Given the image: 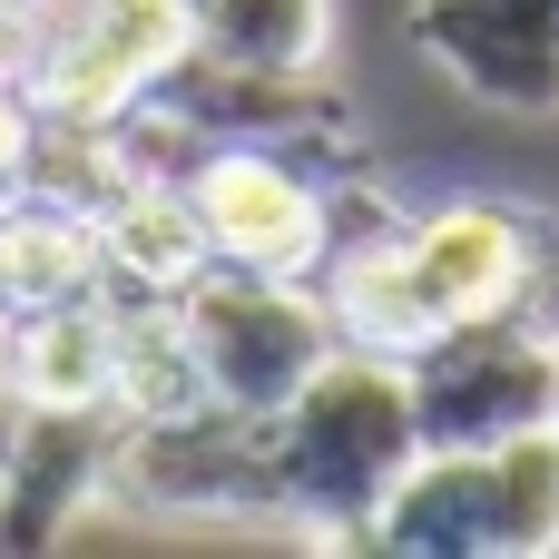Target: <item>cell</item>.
<instances>
[{"mask_svg": "<svg viewBox=\"0 0 559 559\" xmlns=\"http://www.w3.org/2000/svg\"><path fill=\"white\" fill-rule=\"evenodd\" d=\"M550 285L559 236L511 197H452V206L393 216L383 236H364L324 265L334 334L373 344V354H413L481 314H550Z\"/></svg>", "mask_w": 559, "mask_h": 559, "instance_id": "1", "label": "cell"}, {"mask_svg": "<svg viewBox=\"0 0 559 559\" xmlns=\"http://www.w3.org/2000/svg\"><path fill=\"white\" fill-rule=\"evenodd\" d=\"M265 423H275V521H305L314 540L364 550L383 491H393V481L413 472V452H423L403 354L334 344Z\"/></svg>", "mask_w": 559, "mask_h": 559, "instance_id": "2", "label": "cell"}, {"mask_svg": "<svg viewBox=\"0 0 559 559\" xmlns=\"http://www.w3.org/2000/svg\"><path fill=\"white\" fill-rule=\"evenodd\" d=\"M354 147H305V138H226L177 167V197L206 236V265L246 275H295L324 285L334 265V177H354Z\"/></svg>", "mask_w": 559, "mask_h": 559, "instance_id": "3", "label": "cell"}, {"mask_svg": "<svg viewBox=\"0 0 559 559\" xmlns=\"http://www.w3.org/2000/svg\"><path fill=\"white\" fill-rule=\"evenodd\" d=\"M197 49L187 0H29L20 88L49 128H108Z\"/></svg>", "mask_w": 559, "mask_h": 559, "instance_id": "4", "label": "cell"}, {"mask_svg": "<svg viewBox=\"0 0 559 559\" xmlns=\"http://www.w3.org/2000/svg\"><path fill=\"white\" fill-rule=\"evenodd\" d=\"M423 452H491L531 423H559V324L550 314H481L403 354Z\"/></svg>", "mask_w": 559, "mask_h": 559, "instance_id": "5", "label": "cell"}, {"mask_svg": "<svg viewBox=\"0 0 559 559\" xmlns=\"http://www.w3.org/2000/svg\"><path fill=\"white\" fill-rule=\"evenodd\" d=\"M177 324H187V344H197L206 393L236 403V413H275V403L344 344L324 285L246 275V265H197V275L177 285Z\"/></svg>", "mask_w": 559, "mask_h": 559, "instance_id": "6", "label": "cell"}, {"mask_svg": "<svg viewBox=\"0 0 559 559\" xmlns=\"http://www.w3.org/2000/svg\"><path fill=\"white\" fill-rule=\"evenodd\" d=\"M108 491L187 521H275V423L236 403H197L177 423H128Z\"/></svg>", "mask_w": 559, "mask_h": 559, "instance_id": "7", "label": "cell"}, {"mask_svg": "<svg viewBox=\"0 0 559 559\" xmlns=\"http://www.w3.org/2000/svg\"><path fill=\"white\" fill-rule=\"evenodd\" d=\"M118 442H128V413L118 403H79V413L0 403V540L10 550L69 540V521L108 491Z\"/></svg>", "mask_w": 559, "mask_h": 559, "instance_id": "8", "label": "cell"}, {"mask_svg": "<svg viewBox=\"0 0 559 559\" xmlns=\"http://www.w3.org/2000/svg\"><path fill=\"white\" fill-rule=\"evenodd\" d=\"M413 49L481 108H559V0H413Z\"/></svg>", "mask_w": 559, "mask_h": 559, "instance_id": "9", "label": "cell"}, {"mask_svg": "<svg viewBox=\"0 0 559 559\" xmlns=\"http://www.w3.org/2000/svg\"><path fill=\"white\" fill-rule=\"evenodd\" d=\"M364 550H393V559H501L491 452H413V472L383 491Z\"/></svg>", "mask_w": 559, "mask_h": 559, "instance_id": "10", "label": "cell"}, {"mask_svg": "<svg viewBox=\"0 0 559 559\" xmlns=\"http://www.w3.org/2000/svg\"><path fill=\"white\" fill-rule=\"evenodd\" d=\"M0 393H10V403H49V413L118 403V305H108V285H98V295H69V305L10 314Z\"/></svg>", "mask_w": 559, "mask_h": 559, "instance_id": "11", "label": "cell"}, {"mask_svg": "<svg viewBox=\"0 0 559 559\" xmlns=\"http://www.w3.org/2000/svg\"><path fill=\"white\" fill-rule=\"evenodd\" d=\"M108 285V255H98V216L49 197V187H20L0 197V314H29V305H69V295H98Z\"/></svg>", "mask_w": 559, "mask_h": 559, "instance_id": "12", "label": "cell"}, {"mask_svg": "<svg viewBox=\"0 0 559 559\" xmlns=\"http://www.w3.org/2000/svg\"><path fill=\"white\" fill-rule=\"evenodd\" d=\"M98 255H108V295H177L206 265V236L177 197V177H128L98 206Z\"/></svg>", "mask_w": 559, "mask_h": 559, "instance_id": "13", "label": "cell"}, {"mask_svg": "<svg viewBox=\"0 0 559 559\" xmlns=\"http://www.w3.org/2000/svg\"><path fill=\"white\" fill-rule=\"evenodd\" d=\"M187 29L206 59L226 69H275V79H314L334 49V0H187Z\"/></svg>", "mask_w": 559, "mask_h": 559, "instance_id": "14", "label": "cell"}, {"mask_svg": "<svg viewBox=\"0 0 559 559\" xmlns=\"http://www.w3.org/2000/svg\"><path fill=\"white\" fill-rule=\"evenodd\" d=\"M491 491H501V559L559 550V423L491 442Z\"/></svg>", "mask_w": 559, "mask_h": 559, "instance_id": "15", "label": "cell"}, {"mask_svg": "<svg viewBox=\"0 0 559 559\" xmlns=\"http://www.w3.org/2000/svg\"><path fill=\"white\" fill-rule=\"evenodd\" d=\"M0 344H10V314H0ZM0 403H10V393H0Z\"/></svg>", "mask_w": 559, "mask_h": 559, "instance_id": "16", "label": "cell"}]
</instances>
